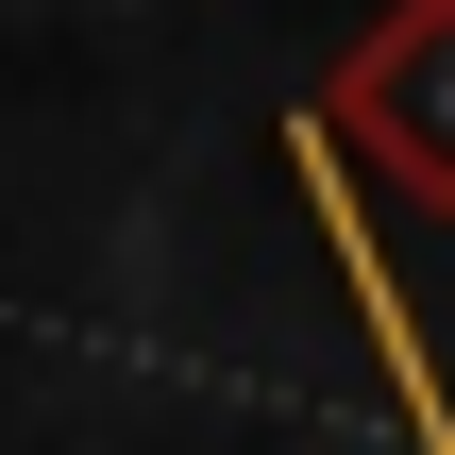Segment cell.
<instances>
[{
	"instance_id": "1",
	"label": "cell",
	"mask_w": 455,
	"mask_h": 455,
	"mask_svg": "<svg viewBox=\"0 0 455 455\" xmlns=\"http://www.w3.org/2000/svg\"><path fill=\"white\" fill-rule=\"evenodd\" d=\"M321 135H355L422 220H455V0H388L321 101Z\"/></svg>"
},
{
	"instance_id": "2",
	"label": "cell",
	"mask_w": 455,
	"mask_h": 455,
	"mask_svg": "<svg viewBox=\"0 0 455 455\" xmlns=\"http://www.w3.org/2000/svg\"><path fill=\"white\" fill-rule=\"evenodd\" d=\"M371 338H388V371H405V405H422V439L455 455V422H439V388H422V338H405V321H371Z\"/></svg>"
}]
</instances>
